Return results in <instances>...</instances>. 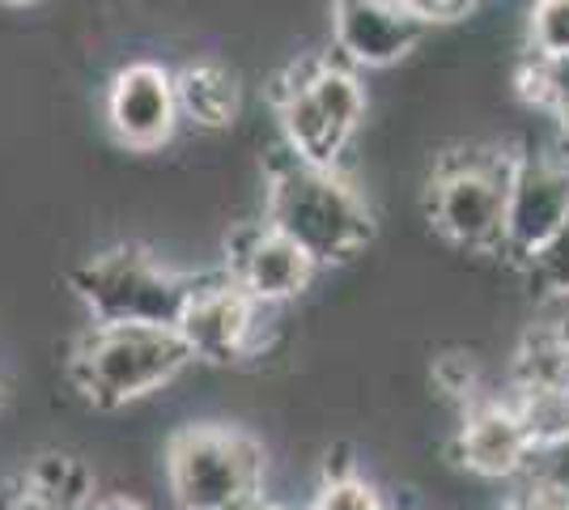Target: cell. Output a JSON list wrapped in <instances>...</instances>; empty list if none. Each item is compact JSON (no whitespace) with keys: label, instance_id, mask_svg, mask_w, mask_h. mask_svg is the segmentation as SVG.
<instances>
[{"label":"cell","instance_id":"6da1fadb","mask_svg":"<svg viewBox=\"0 0 569 510\" xmlns=\"http://www.w3.org/2000/svg\"><path fill=\"white\" fill-rule=\"evenodd\" d=\"M263 221L307 251L315 264L353 260L375 234V218L340 167H315L289 153L268 174Z\"/></svg>","mask_w":569,"mask_h":510},{"label":"cell","instance_id":"7a4b0ae2","mask_svg":"<svg viewBox=\"0 0 569 510\" xmlns=\"http://www.w3.org/2000/svg\"><path fill=\"white\" fill-rule=\"evenodd\" d=\"M191 366V353L174 328L141 323H94L72 344L69 383L94 409H128L153 391L170 388Z\"/></svg>","mask_w":569,"mask_h":510},{"label":"cell","instance_id":"3957f363","mask_svg":"<svg viewBox=\"0 0 569 510\" xmlns=\"http://www.w3.org/2000/svg\"><path fill=\"white\" fill-rule=\"evenodd\" d=\"M263 442L242 426L191 421L167 442V486L179 510H263Z\"/></svg>","mask_w":569,"mask_h":510},{"label":"cell","instance_id":"277c9868","mask_svg":"<svg viewBox=\"0 0 569 510\" xmlns=\"http://www.w3.org/2000/svg\"><path fill=\"white\" fill-rule=\"evenodd\" d=\"M196 277H183L144 247H111L72 268V293L94 323L179 328Z\"/></svg>","mask_w":569,"mask_h":510},{"label":"cell","instance_id":"5b68a950","mask_svg":"<svg viewBox=\"0 0 569 510\" xmlns=\"http://www.w3.org/2000/svg\"><path fill=\"white\" fill-rule=\"evenodd\" d=\"M510 170H515V153H498V149L447 153L429 183L433 230L463 251H480V256L501 251Z\"/></svg>","mask_w":569,"mask_h":510},{"label":"cell","instance_id":"8992f818","mask_svg":"<svg viewBox=\"0 0 569 510\" xmlns=\"http://www.w3.org/2000/svg\"><path fill=\"white\" fill-rule=\"evenodd\" d=\"M569 221V158L566 153H515L510 196H506V230L501 256L527 268L552 234Z\"/></svg>","mask_w":569,"mask_h":510},{"label":"cell","instance_id":"52a82bcc","mask_svg":"<svg viewBox=\"0 0 569 510\" xmlns=\"http://www.w3.org/2000/svg\"><path fill=\"white\" fill-rule=\"evenodd\" d=\"M272 307L251 302L247 293L238 290L234 281L221 272L213 281H196L191 298L179 319V337L188 344L191 362H213L230 366L242 358H256L263 349V328L260 319Z\"/></svg>","mask_w":569,"mask_h":510},{"label":"cell","instance_id":"ba28073f","mask_svg":"<svg viewBox=\"0 0 569 510\" xmlns=\"http://www.w3.org/2000/svg\"><path fill=\"white\" fill-rule=\"evenodd\" d=\"M319 264L310 260L293 239H284L281 230H272L268 221L238 226L230 234V256H226V277L238 290L260 307H281L289 298L307 290L315 281Z\"/></svg>","mask_w":569,"mask_h":510},{"label":"cell","instance_id":"9c48e42d","mask_svg":"<svg viewBox=\"0 0 569 510\" xmlns=\"http://www.w3.org/2000/svg\"><path fill=\"white\" fill-rule=\"evenodd\" d=\"M107 120L128 149H141V153L162 149L174 137V128L183 123L174 73L162 64H149V60L119 69L107 90Z\"/></svg>","mask_w":569,"mask_h":510},{"label":"cell","instance_id":"30bf717a","mask_svg":"<svg viewBox=\"0 0 569 510\" xmlns=\"http://www.w3.org/2000/svg\"><path fill=\"white\" fill-rule=\"evenodd\" d=\"M531 447L536 442L527 434L515 400H468V413L455 430L451 456L472 477L510 481V477H522Z\"/></svg>","mask_w":569,"mask_h":510},{"label":"cell","instance_id":"8fae6325","mask_svg":"<svg viewBox=\"0 0 569 510\" xmlns=\"http://www.w3.org/2000/svg\"><path fill=\"white\" fill-rule=\"evenodd\" d=\"M332 30L353 69H387L426 34V26L408 18L396 0H332Z\"/></svg>","mask_w":569,"mask_h":510},{"label":"cell","instance_id":"7c38bea8","mask_svg":"<svg viewBox=\"0 0 569 510\" xmlns=\"http://www.w3.org/2000/svg\"><path fill=\"white\" fill-rule=\"evenodd\" d=\"M174 94H179V116L196 123L200 132H221L238 120V77L217 64V60H196L174 73Z\"/></svg>","mask_w":569,"mask_h":510},{"label":"cell","instance_id":"4fadbf2b","mask_svg":"<svg viewBox=\"0 0 569 510\" xmlns=\"http://www.w3.org/2000/svg\"><path fill=\"white\" fill-rule=\"evenodd\" d=\"M293 73L302 77L310 102L319 107V116L332 123V132L349 146L353 132L361 128V116H366V90L357 81L353 64H336V60H310V64H298Z\"/></svg>","mask_w":569,"mask_h":510},{"label":"cell","instance_id":"5bb4252c","mask_svg":"<svg viewBox=\"0 0 569 510\" xmlns=\"http://www.w3.org/2000/svg\"><path fill=\"white\" fill-rule=\"evenodd\" d=\"M22 481L56 510H90L98 502L94 468L69 451H43L22 472Z\"/></svg>","mask_w":569,"mask_h":510},{"label":"cell","instance_id":"9a60e30c","mask_svg":"<svg viewBox=\"0 0 569 510\" xmlns=\"http://www.w3.org/2000/svg\"><path fill=\"white\" fill-rule=\"evenodd\" d=\"M522 94L557 120L569 116V56H527L519 73Z\"/></svg>","mask_w":569,"mask_h":510},{"label":"cell","instance_id":"2e32d148","mask_svg":"<svg viewBox=\"0 0 569 510\" xmlns=\"http://www.w3.org/2000/svg\"><path fill=\"white\" fill-rule=\"evenodd\" d=\"M519 481H522V489H536V493L557 498V502L569 507V438L536 442Z\"/></svg>","mask_w":569,"mask_h":510},{"label":"cell","instance_id":"e0dca14e","mask_svg":"<svg viewBox=\"0 0 569 510\" xmlns=\"http://www.w3.org/2000/svg\"><path fill=\"white\" fill-rule=\"evenodd\" d=\"M527 56H569V0H531Z\"/></svg>","mask_w":569,"mask_h":510},{"label":"cell","instance_id":"ac0fdd59","mask_svg":"<svg viewBox=\"0 0 569 510\" xmlns=\"http://www.w3.org/2000/svg\"><path fill=\"white\" fill-rule=\"evenodd\" d=\"M531 277V286L552 298H569V221L552 234V243L522 268Z\"/></svg>","mask_w":569,"mask_h":510},{"label":"cell","instance_id":"d6986e66","mask_svg":"<svg viewBox=\"0 0 569 510\" xmlns=\"http://www.w3.org/2000/svg\"><path fill=\"white\" fill-rule=\"evenodd\" d=\"M310 510H387V502L379 498V489L353 477V481H332V486L319 489Z\"/></svg>","mask_w":569,"mask_h":510},{"label":"cell","instance_id":"ffe728a7","mask_svg":"<svg viewBox=\"0 0 569 510\" xmlns=\"http://www.w3.org/2000/svg\"><path fill=\"white\" fill-rule=\"evenodd\" d=\"M396 4H400L408 18L429 26V22H459V18L476 13L485 0H396Z\"/></svg>","mask_w":569,"mask_h":510},{"label":"cell","instance_id":"44dd1931","mask_svg":"<svg viewBox=\"0 0 569 510\" xmlns=\"http://www.w3.org/2000/svg\"><path fill=\"white\" fill-rule=\"evenodd\" d=\"M0 510H56V507H51V502H43V498H39V493H34V489L18 477V481L0 486Z\"/></svg>","mask_w":569,"mask_h":510},{"label":"cell","instance_id":"7402d4cb","mask_svg":"<svg viewBox=\"0 0 569 510\" xmlns=\"http://www.w3.org/2000/svg\"><path fill=\"white\" fill-rule=\"evenodd\" d=\"M506 510H569L566 502H557V498H545V493H536V489H519L515 498H510V507Z\"/></svg>","mask_w":569,"mask_h":510},{"label":"cell","instance_id":"603a6c76","mask_svg":"<svg viewBox=\"0 0 569 510\" xmlns=\"http://www.w3.org/2000/svg\"><path fill=\"white\" fill-rule=\"evenodd\" d=\"M90 510H144L132 493H98V502Z\"/></svg>","mask_w":569,"mask_h":510},{"label":"cell","instance_id":"cb8c5ba5","mask_svg":"<svg viewBox=\"0 0 569 510\" xmlns=\"http://www.w3.org/2000/svg\"><path fill=\"white\" fill-rule=\"evenodd\" d=\"M561 149H566V158H569V116H561Z\"/></svg>","mask_w":569,"mask_h":510},{"label":"cell","instance_id":"d4e9b609","mask_svg":"<svg viewBox=\"0 0 569 510\" xmlns=\"http://www.w3.org/2000/svg\"><path fill=\"white\" fill-rule=\"evenodd\" d=\"M4 4H34V0H4Z\"/></svg>","mask_w":569,"mask_h":510},{"label":"cell","instance_id":"484cf974","mask_svg":"<svg viewBox=\"0 0 569 510\" xmlns=\"http://www.w3.org/2000/svg\"><path fill=\"white\" fill-rule=\"evenodd\" d=\"M263 510H289V507H272V502H268V507H263Z\"/></svg>","mask_w":569,"mask_h":510}]
</instances>
